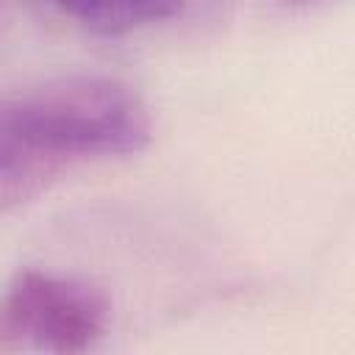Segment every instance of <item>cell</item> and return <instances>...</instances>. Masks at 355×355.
<instances>
[{
    "label": "cell",
    "instance_id": "6da1fadb",
    "mask_svg": "<svg viewBox=\"0 0 355 355\" xmlns=\"http://www.w3.org/2000/svg\"><path fill=\"white\" fill-rule=\"evenodd\" d=\"M153 139L144 97L114 75H58L0 94V219L67 172L141 153Z\"/></svg>",
    "mask_w": 355,
    "mask_h": 355
},
{
    "label": "cell",
    "instance_id": "3957f363",
    "mask_svg": "<svg viewBox=\"0 0 355 355\" xmlns=\"http://www.w3.org/2000/svg\"><path fill=\"white\" fill-rule=\"evenodd\" d=\"M64 14L100 36H122L169 19L183 0H53Z\"/></svg>",
    "mask_w": 355,
    "mask_h": 355
},
{
    "label": "cell",
    "instance_id": "277c9868",
    "mask_svg": "<svg viewBox=\"0 0 355 355\" xmlns=\"http://www.w3.org/2000/svg\"><path fill=\"white\" fill-rule=\"evenodd\" d=\"M288 3H297V6H308V3H316V0H288Z\"/></svg>",
    "mask_w": 355,
    "mask_h": 355
},
{
    "label": "cell",
    "instance_id": "7a4b0ae2",
    "mask_svg": "<svg viewBox=\"0 0 355 355\" xmlns=\"http://www.w3.org/2000/svg\"><path fill=\"white\" fill-rule=\"evenodd\" d=\"M111 300L89 277L25 266L0 291V352L80 355L108 333Z\"/></svg>",
    "mask_w": 355,
    "mask_h": 355
}]
</instances>
